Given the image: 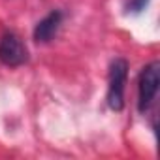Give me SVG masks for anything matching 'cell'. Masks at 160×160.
Wrapping results in <instances>:
<instances>
[{
    "label": "cell",
    "instance_id": "cell-1",
    "mask_svg": "<svg viewBox=\"0 0 160 160\" xmlns=\"http://www.w3.org/2000/svg\"><path fill=\"white\" fill-rule=\"evenodd\" d=\"M128 77V62L124 58H115L109 66V85H108V106L113 111L124 108V85Z\"/></svg>",
    "mask_w": 160,
    "mask_h": 160
},
{
    "label": "cell",
    "instance_id": "cell-2",
    "mask_svg": "<svg viewBox=\"0 0 160 160\" xmlns=\"http://www.w3.org/2000/svg\"><path fill=\"white\" fill-rule=\"evenodd\" d=\"M158 85H160V62L154 60L151 64H147L141 70L139 75V87H138V109L141 113H145L158 92Z\"/></svg>",
    "mask_w": 160,
    "mask_h": 160
},
{
    "label": "cell",
    "instance_id": "cell-3",
    "mask_svg": "<svg viewBox=\"0 0 160 160\" xmlns=\"http://www.w3.org/2000/svg\"><path fill=\"white\" fill-rule=\"evenodd\" d=\"M27 60H28V51L19 36H15L13 32H8L0 38V62L2 64L10 68H17V66H23Z\"/></svg>",
    "mask_w": 160,
    "mask_h": 160
},
{
    "label": "cell",
    "instance_id": "cell-4",
    "mask_svg": "<svg viewBox=\"0 0 160 160\" xmlns=\"http://www.w3.org/2000/svg\"><path fill=\"white\" fill-rule=\"evenodd\" d=\"M62 23V13L60 12H51L49 15H45L34 28V40L38 43H47L53 40V36L57 34L58 27Z\"/></svg>",
    "mask_w": 160,
    "mask_h": 160
},
{
    "label": "cell",
    "instance_id": "cell-5",
    "mask_svg": "<svg viewBox=\"0 0 160 160\" xmlns=\"http://www.w3.org/2000/svg\"><path fill=\"white\" fill-rule=\"evenodd\" d=\"M149 2H151V0H128V2H126V12L138 15V13H141L149 6Z\"/></svg>",
    "mask_w": 160,
    "mask_h": 160
}]
</instances>
